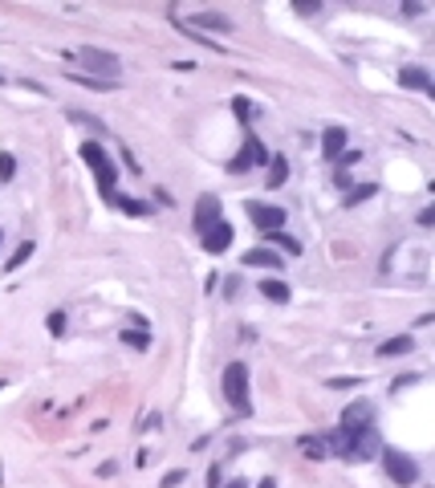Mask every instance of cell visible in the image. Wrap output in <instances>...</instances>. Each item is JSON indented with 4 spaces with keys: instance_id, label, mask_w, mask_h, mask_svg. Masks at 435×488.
<instances>
[{
    "instance_id": "cell-1",
    "label": "cell",
    "mask_w": 435,
    "mask_h": 488,
    "mask_svg": "<svg viewBox=\"0 0 435 488\" xmlns=\"http://www.w3.org/2000/svg\"><path fill=\"white\" fill-rule=\"evenodd\" d=\"M326 448L342 460H379L383 440L374 423H338V431L326 436Z\"/></svg>"
},
{
    "instance_id": "cell-2",
    "label": "cell",
    "mask_w": 435,
    "mask_h": 488,
    "mask_svg": "<svg viewBox=\"0 0 435 488\" xmlns=\"http://www.w3.org/2000/svg\"><path fill=\"white\" fill-rule=\"evenodd\" d=\"M77 66H86L90 73H98V82H114L119 86L122 77V61L114 53H106V49H94V45H82L77 49Z\"/></svg>"
},
{
    "instance_id": "cell-3",
    "label": "cell",
    "mask_w": 435,
    "mask_h": 488,
    "mask_svg": "<svg viewBox=\"0 0 435 488\" xmlns=\"http://www.w3.org/2000/svg\"><path fill=\"white\" fill-rule=\"evenodd\" d=\"M224 399H228L241 415L252 411V403H248V367H244V362L224 367Z\"/></svg>"
},
{
    "instance_id": "cell-4",
    "label": "cell",
    "mask_w": 435,
    "mask_h": 488,
    "mask_svg": "<svg viewBox=\"0 0 435 488\" xmlns=\"http://www.w3.org/2000/svg\"><path fill=\"white\" fill-rule=\"evenodd\" d=\"M82 159L94 167L102 195H110V191H114V179H119V171H114V163H110V155H106V147H102V142H82Z\"/></svg>"
},
{
    "instance_id": "cell-5",
    "label": "cell",
    "mask_w": 435,
    "mask_h": 488,
    "mask_svg": "<svg viewBox=\"0 0 435 488\" xmlns=\"http://www.w3.org/2000/svg\"><path fill=\"white\" fill-rule=\"evenodd\" d=\"M379 460H383V468H387V476L395 480V485L411 488L415 480H419V464H415L411 456H403L399 448H383V452H379Z\"/></svg>"
},
{
    "instance_id": "cell-6",
    "label": "cell",
    "mask_w": 435,
    "mask_h": 488,
    "mask_svg": "<svg viewBox=\"0 0 435 488\" xmlns=\"http://www.w3.org/2000/svg\"><path fill=\"white\" fill-rule=\"evenodd\" d=\"M244 212H248V220L261 228V232H281L285 228V208H277V204H257V200H248L244 204Z\"/></svg>"
},
{
    "instance_id": "cell-7",
    "label": "cell",
    "mask_w": 435,
    "mask_h": 488,
    "mask_svg": "<svg viewBox=\"0 0 435 488\" xmlns=\"http://www.w3.org/2000/svg\"><path fill=\"white\" fill-rule=\"evenodd\" d=\"M261 163H268V151L257 142V135H248V139H244V151H236V159L228 163V171L241 175V171H252V167H261Z\"/></svg>"
},
{
    "instance_id": "cell-8",
    "label": "cell",
    "mask_w": 435,
    "mask_h": 488,
    "mask_svg": "<svg viewBox=\"0 0 435 488\" xmlns=\"http://www.w3.org/2000/svg\"><path fill=\"white\" fill-rule=\"evenodd\" d=\"M212 224H220V195H199V204H195V228H199V236L208 232Z\"/></svg>"
},
{
    "instance_id": "cell-9",
    "label": "cell",
    "mask_w": 435,
    "mask_h": 488,
    "mask_svg": "<svg viewBox=\"0 0 435 488\" xmlns=\"http://www.w3.org/2000/svg\"><path fill=\"white\" fill-rule=\"evenodd\" d=\"M232 224H228V220H220V224H212V228H208V232H204V249H208V253H224V249H228V244H232Z\"/></svg>"
},
{
    "instance_id": "cell-10",
    "label": "cell",
    "mask_w": 435,
    "mask_h": 488,
    "mask_svg": "<svg viewBox=\"0 0 435 488\" xmlns=\"http://www.w3.org/2000/svg\"><path fill=\"white\" fill-rule=\"evenodd\" d=\"M342 151H346V126H326L321 131V155L334 163Z\"/></svg>"
},
{
    "instance_id": "cell-11",
    "label": "cell",
    "mask_w": 435,
    "mask_h": 488,
    "mask_svg": "<svg viewBox=\"0 0 435 488\" xmlns=\"http://www.w3.org/2000/svg\"><path fill=\"white\" fill-rule=\"evenodd\" d=\"M244 265H257V269H285V256L277 249H248L244 253Z\"/></svg>"
},
{
    "instance_id": "cell-12",
    "label": "cell",
    "mask_w": 435,
    "mask_h": 488,
    "mask_svg": "<svg viewBox=\"0 0 435 488\" xmlns=\"http://www.w3.org/2000/svg\"><path fill=\"white\" fill-rule=\"evenodd\" d=\"M192 29H216V33H232V21L224 17V13H192L188 17Z\"/></svg>"
},
{
    "instance_id": "cell-13",
    "label": "cell",
    "mask_w": 435,
    "mask_h": 488,
    "mask_svg": "<svg viewBox=\"0 0 435 488\" xmlns=\"http://www.w3.org/2000/svg\"><path fill=\"white\" fill-rule=\"evenodd\" d=\"M399 82H403L407 90H423V94L435 90V86H432V73L423 70V66H407V70L399 73Z\"/></svg>"
},
{
    "instance_id": "cell-14",
    "label": "cell",
    "mask_w": 435,
    "mask_h": 488,
    "mask_svg": "<svg viewBox=\"0 0 435 488\" xmlns=\"http://www.w3.org/2000/svg\"><path fill=\"white\" fill-rule=\"evenodd\" d=\"M106 204L122 208L126 216H151V204H146V200H130V195H122V191H110V195H106Z\"/></svg>"
},
{
    "instance_id": "cell-15",
    "label": "cell",
    "mask_w": 435,
    "mask_h": 488,
    "mask_svg": "<svg viewBox=\"0 0 435 488\" xmlns=\"http://www.w3.org/2000/svg\"><path fill=\"white\" fill-rule=\"evenodd\" d=\"M342 423H374V407H370L366 399H358V403H350V407L342 411Z\"/></svg>"
},
{
    "instance_id": "cell-16",
    "label": "cell",
    "mask_w": 435,
    "mask_h": 488,
    "mask_svg": "<svg viewBox=\"0 0 435 488\" xmlns=\"http://www.w3.org/2000/svg\"><path fill=\"white\" fill-rule=\"evenodd\" d=\"M411 338H407V334H399V338H387V342H383V346H379V358H395V354H411Z\"/></svg>"
},
{
    "instance_id": "cell-17",
    "label": "cell",
    "mask_w": 435,
    "mask_h": 488,
    "mask_svg": "<svg viewBox=\"0 0 435 488\" xmlns=\"http://www.w3.org/2000/svg\"><path fill=\"white\" fill-rule=\"evenodd\" d=\"M261 293H265L268 302H277V305H285L289 302V285H285V281H261Z\"/></svg>"
},
{
    "instance_id": "cell-18",
    "label": "cell",
    "mask_w": 435,
    "mask_h": 488,
    "mask_svg": "<svg viewBox=\"0 0 435 488\" xmlns=\"http://www.w3.org/2000/svg\"><path fill=\"white\" fill-rule=\"evenodd\" d=\"M273 171H268V187H281L285 184V179H289V159H285V155H273Z\"/></svg>"
},
{
    "instance_id": "cell-19",
    "label": "cell",
    "mask_w": 435,
    "mask_h": 488,
    "mask_svg": "<svg viewBox=\"0 0 435 488\" xmlns=\"http://www.w3.org/2000/svg\"><path fill=\"white\" fill-rule=\"evenodd\" d=\"M66 118H70L73 126H90V131H106V122L94 114H82V110H66Z\"/></svg>"
},
{
    "instance_id": "cell-20",
    "label": "cell",
    "mask_w": 435,
    "mask_h": 488,
    "mask_svg": "<svg viewBox=\"0 0 435 488\" xmlns=\"http://www.w3.org/2000/svg\"><path fill=\"white\" fill-rule=\"evenodd\" d=\"M301 452H305L310 460H326V440H317V436L305 440V436H301Z\"/></svg>"
},
{
    "instance_id": "cell-21",
    "label": "cell",
    "mask_w": 435,
    "mask_h": 488,
    "mask_svg": "<svg viewBox=\"0 0 435 488\" xmlns=\"http://www.w3.org/2000/svg\"><path fill=\"white\" fill-rule=\"evenodd\" d=\"M379 187L374 184H358V187H350V195H346V204H362V200H370Z\"/></svg>"
},
{
    "instance_id": "cell-22",
    "label": "cell",
    "mask_w": 435,
    "mask_h": 488,
    "mask_svg": "<svg viewBox=\"0 0 435 488\" xmlns=\"http://www.w3.org/2000/svg\"><path fill=\"white\" fill-rule=\"evenodd\" d=\"M122 342H126V346H135V350H146V346H151V338H146V334H139V330H122Z\"/></svg>"
},
{
    "instance_id": "cell-23",
    "label": "cell",
    "mask_w": 435,
    "mask_h": 488,
    "mask_svg": "<svg viewBox=\"0 0 435 488\" xmlns=\"http://www.w3.org/2000/svg\"><path fill=\"white\" fill-rule=\"evenodd\" d=\"M268 240H273V244H281L285 253H301V244H297L293 236H285V232H268Z\"/></svg>"
},
{
    "instance_id": "cell-24",
    "label": "cell",
    "mask_w": 435,
    "mask_h": 488,
    "mask_svg": "<svg viewBox=\"0 0 435 488\" xmlns=\"http://www.w3.org/2000/svg\"><path fill=\"white\" fill-rule=\"evenodd\" d=\"M29 256H33V240H24L21 249H17V256H13L8 265H13V269H21V265H24V260H29Z\"/></svg>"
},
{
    "instance_id": "cell-25",
    "label": "cell",
    "mask_w": 435,
    "mask_h": 488,
    "mask_svg": "<svg viewBox=\"0 0 435 488\" xmlns=\"http://www.w3.org/2000/svg\"><path fill=\"white\" fill-rule=\"evenodd\" d=\"M49 334H57V338L66 334V313H61V309H57V313H49Z\"/></svg>"
},
{
    "instance_id": "cell-26",
    "label": "cell",
    "mask_w": 435,
    "mask_h": 488,
    "mask_svg": "<svg viewBox=\"0 0 435 488\" xmlns=\"http://www.w3.org/2000/svg\"><path fill=\"white\" fill-rule=\"evenodd\" d=\"M13 171H17V159L4 151V155H0V179H13Z\"/></svg>"
},
{
    "instance_id": "cell-27",
    "label": "cell",
    "mask_w": 435,
    "mask_h": 488,
    "mask_svg": "<svg viewBox=\"0 0 435 488\" xmlns=\"http://www.w3.org/2000/svg\"><path fill=\"white\" fill-rule=\"evenodd\" d=\"M232 110H236L241 118H252V114H257V106H252L248 98H236V102H232Z\"/></svg>"
},
{
    "instance_id": "cell-28",
    "label": "cell",
    "mask_w": 435,
    "mask_h": 488,
    "mask_svg": "<svg viewBox=\"0 0 435 488\" xmlns=\"http://www.w3.org/2000/svg\"><path fill=\"white\" fill-rule=\"evenodd\" d=\"M183 476H188L183 468H175V472H167V476H163V488H175V485H183Z\"/></svg>"
},
{
    "instance_id": "cell-29",
    "label": "cell",
    "mask_w": 435,
    "mask_h": 488,
    "mask_svg": "<svg viewBox=\"0 0 435 488\" xmlns=\"http://www.w3.org/2000/svg\"><path fill=\"white\" fill-rule=\"evenodd\" d=\"M293 13H297V17H314V13H317V4H297Z\"/></svg>"
},
{
    "instance_id": "cell-30",
    "label": "cell",
    "mask_w": 435,
    "mask_h": 488,
    "mask_svg": "<svg viewBox=\"0 0 435 488\" xmlns=\"http://www.w3.org/2000/svg\"><path fill=\"white\" fill-rule=\"evenodd\" d=\"M220 485V468H212V472H208V488H216Z\"/></svg>"
},
{
    "instance_id": "cell-31",
    "label": "cell",
    "mask_w": 435,
    "mask_h": 488,
    "mask_svg": "<svg viewBox=\"0 0 435 488\" xmlns=\"http://www.w3.org/2000/svg\"><path fill=\"white\" fill-rule=\"evenodd\" d=\"M224 488H248V485H244V480H228Z\"/></svg>"
},
{
    "instance_id": "cell-32",
    "label": "cell",
    "mask_w": 435,
    "mask_h": 488,
    "mask_svg": "<svg viewBox=\"0 0 435 488\" xmlns=\"http://www.w3.org/2000/svg\"><path fill=\"white\" fill-rule=\"evenodd\" d=\"M261 488H277V485H273V480H261Z\"/></svg>"
},
{
    "instance_id": "cell-33",
    "label": "cell",
    "mask_w": 435,
    "mask_h": 488,
    "mask_svg": "<svg viewBox=\"0 0 435 488\" xmlns=\"http://www.w3.org/2000/svg\"><path fill=\"white\" fill-rule=\"evenodd\" d=\"M0 240H4V232H0Z\"/></svg>"
}]
</instances>
